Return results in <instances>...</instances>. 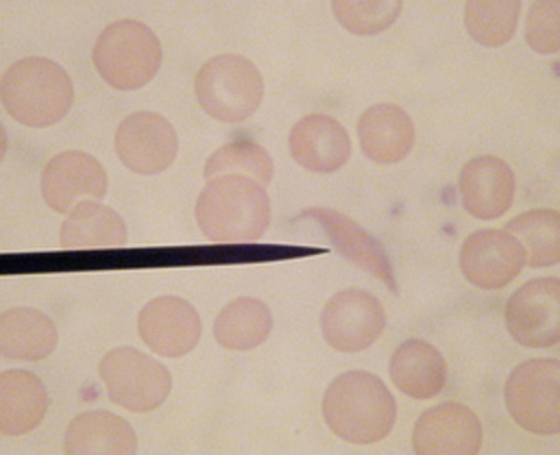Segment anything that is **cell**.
<instances>
[{
	"label": "cell",
	"instance_id": "obj_1",
	"mask_svg": "<svg viewBox=\"0 0 560 455\" xmlns=\"http://www.w3.org/2000/svg\"><path fill=\"white\" fill-rule=\"evenodd\" d=\"M325 423L335 436L368 446L382 442L397 422V402L382 378L353 370L334 380L323 399Z\"/></svg>",
	"mask_w": 560,
	"mask_h": 455
},
{
	"label": "cell",
	"instance_id": "obj_2",
	"mask_svg": "<svg viewBox=\"0 0 560 455\" xmlns=\"http://www.w3.org/2000/svg\"><path fill=\"white\" fill-rule=\"evenodd\" d=\"M195 218L210 242L252 244L271 223L267 188L242 175L210 179L199 195Z\"/></svg>",
	"mask_w": 560,
	"mask_h": 455
},
{
	"label": "cell",
	"instance_id": "obj_3",
	"mask_svg": "<svg viewBox=\"0 0 560 455\" xmlns=\"http://www.w3.org/2000/svg\"><path fill=\"white\" fill-rule=\"evenodd\" d=\"M0 98L18 122L47 128L67 117L74 102V89L61 65L44 57H26L4 70Z\"/></svg>",
	"mask_w": 560,
	"mask_h": 455
},
{
	"label": "cell",
	"instance_id": "obj_4",
	"mask_svg": "<svg viewBox=\"0 0 560 455\" xmlns=\"http://www.w3.org/2000/svg\"><path fill=\"white\" fill-rule=\"evenodd\" d=\"M93 62L109 86L131 92L156 77L163 62L162 43L147 24L117 20L98 35Z\"/></svg>",
	"mask_w": 560,
	"mask_h": 455
},
{
	"label": "cell",
	"instance_id": "obj_5",
	"mask_svg": "<svg viewBox=\"0 0 560 455\" xmlns=\"http://www.w3.org/2000/svg\"><path fill=\"white\" fill-rule=\"evenodd\" d=\"M195 94L203 112L220 122L245 121L262 103L265 83L253 61L238 54L218 55L195 79Z\"/></svg>",
	"mask_w": 560,
	"mask_h": 455
},
{
	"label": "cell",
	"instance_id": "obj_6",
	"mask_svg": "<svg viewBox=\"0 0 560 455\" xmlns=\"http://www.w3.org/2000/svg\"><path fill=\"white\" fill-rule=\"evenodd\" d=\"M504 399L514 422L539 436L560 432V363L558 359H532L513 370Z\"/></svg>",
	"mask_w": 560,
	"mask_h": 455
},
{
	"label": "cell",
	"instance_id": "obj_7",
	"mask_svg": "<svg viewBox=\"0 0 560 455\" xmlns=\"http://www.w3.org/2000/svg\"><path fill=\"white\" fill-rule=\"evenodd\" d=\"M98 370L109 399L131 412L156 411L172 393L168 370L131 347L109 350Z\"/></svg>",
	"mask_w": 560,
	"mask_h": 455
},
{
	"label": "cell",
	"instance_id": "obj_8",
	"mask_svg": "<svg viewBox=\"0 0 560 455\" xmlns=\"http://www.w3.org/2000/svg\"><path fill=\"white\" fill-rule=\"evenodd\" d=\"M387 315L366 290L350 288L335 294L323 310L322 329L329 347L342 353L366 350L382 337Z\"/></svg>",
	"mask_w": 560,
	"mask_h": 455
},
{
	"label": "cell",
	"instance_id": "obj_9",
	"mask_svg": "<svg viewBox=\"0 0 560 455\" xmlns=\"http://www.w3.org/2000/svg\"><path fill=\"white\" fill-rule=\"evenodd\" d=\"M108 189L107 172L92 154L67 150L49 160L42 175L45 203L70 214L83 205L98 203Z\"/></svg>",
	"mask_w": 560,
	"mask_h": 455
},
{
	"label": "cell",
	"instance_id": "obj_10",
	"mask_svg": "<svg viewBox=\"0 0 560 455\" xmlns=\"http://www.w3.org/2000/svg\"><path fill=\"white\" fill-rule=\"evenodd\" d=\"M506 325L514 341L525 348L547 349L560 341V280L538 278L510 298Z\"/></svg>",
	"mask_w": 560,
	"mask_h": 455
},
{
	"label": "cell",
	"instance_id": "obj_11",
	"mask_svg": "<svg viewBox=\"0 0 560 455\" xmlns=\"http://www.w3.org/2000/svg\"><path fill=\"white\" fill-rule=\"evenodd\" d=\"M115 152L131 172L156 175L166 172L177 158V132L163 115L137 112L119 124Z\"/></svg>",
	"mask_w": 560,
	"mask_h": 455
},
{
	"label": "cell",
	"instance_id": "obj_12",
	"mask_svg": "<svg viewBox=\"0 0 560 455\" xmlns=\"http://www.w3.org/2000/svg\"><path fill=\"white\" fill-rule=\"evenodd\" d=\"M525 254L522 244L506 230H479L465 240L459 267L474 287L498 290L522 273Z\"/></svg>",
	"mask_w": 560,
	"mask_h": 455
},
{
	"label": "cell",
	"instance_id": "obj_13",
	"mask_svg": "<svg viewBox=\"0 0 560 455\" xmlns=\"http://www.w3.org/2000/svg\"><path fill=\"white\" fill-rule=\"evenodd\" d=\"M140 338L163 358H183L192 352L202 334L201 317L187 300L153 299L138 318Z\"/></svg>",
	"mask_w": 560,
	"mask_h": 455
},
{
	"label": "cell",
	"instance_id": "obj_14",
	"mask_svg": "<svg viewBox=\"0 0 560 455\" xmlns=\"http://www.w3.org/2000/svg\"><path fill=\"white\" fill-rule=\"evenodd\" d=\"M482 442L481 420L471 408L458 402L428 409L420 415L412 433L417 454H477Z\"/></svg>",
	"mask_w": 560,
	"mask_h": 455
},
{
	"label": "cell",
	"instance_id": "obj_15",
	"mask_svg": "<svg viewBox=\"0 0 560 455\" xmlns=\"http://www.w3.org/2000/svg\"><path fill=\"white\" fill-rule=\"evenodd\" d=\"M294 162L317 174L341 170L352 154V142L343 125L325 114H310L300 119L289 137Z\"/></svg>",
	"mask_w": 560,
	"mask_h": 455
},
{
	"label": "cell",
	"instance_id": "obj_16",
	"mask_svg": "<svg viewBox=\"0 0 560 455\" xmlns=\"http://www.w3.org/2000/svg\"><path fill=\"white\" fill-rule=\"evenodd\" d=\"M458 188L469 214L481 220H497L512 208L516 177L504 160L479 156L463 167Z\"/></svg>",
	"mask_w": 560,
	"mask_h": 455
},
{
	"label": "cell",
	"instance_id": "obj_17",
	"mask_svg": "<svg viewBox=\"0 0 560 455\" xmlns=\"http://www.w3.org/2000/svg\"><path fill=\"white\" fill-rule=\"evenodd\" d=\"M302 218L313 219L322 224L339 254L364 272L382 280L389 292L398 294L397 279L387 254L382 244L370 236L359 223L337 210L327 208H310L304 210Z\"/></svg>",
	"mask_w": 560,
	"mask_h": 455
},
{
	"label": "cell",
	"instance_id": "obj_18",
	"mask_svg": "<svg viewBox=\"0 0 560 455\" xmlns=\"http://www.w3.org/2000/svg\"><path fill=\"white\" fill-rule=\"evenodd\" d=\"M358 137L363 153L377 164L402 162L415 143V125L398 105L374 104L360 115Z\"/></svg>",
	"mask_w": 560,
	"mask_h": 455
},
{
	"label": "cell",
	"instance_id": "obj_19",
	"mask_svg": "<svg viewBox=\"0 0 560 455\" xmlns=\"http://www.w3.org/2000/svg\"><path fill=\"white\" fill-rule=\"evenodd\" d=\"M389 377L407 397L424 401L438 397L447 383V364L433 345L411 339L395 350Z\"/></svg>",
	"mask_w": 560,
	"mask_h": 455
},
{
	"label": "cell",
	"instance_id": "obj_20",
	"mask_svg": "<svg viewBox=\"0 0 560 455\" xmlns=\"http://www.w3.org/2000/svg\"><path fill=\"white\" fill-rule=\"evenodd\" d=\"M48 409L47 388L35 374L13 369L0 376V432L23 436L42 424Z\"/></svg>",
	"mask_w": 560,
	"mask_h": 455
},
{
	"label": "cell",
	"instance_id": "obj_21",
	"mask_svg": "<svg viewBox=\"0 0 560 455\" xmlns=\"http://www.w3.org/2000/svg\"><path fill=\"white\" fill-rule=\"evenodd\" d=\"M58 345V329L48 315L28 307H13L0 315V352L13 360L51 357Z\"/></svg>",
	"mask_w": 560,
	"mask_h": 455
},
{
	"label": "cell",
	"instance_id": "obj_22",
	"mask_svg": "<svg viewBox=\"0 0 560 455\" xmlns=\"http://www.w3.org/2000/svg\"><path fill=\"white\" fill-rule=\"evenodd\" d=\"M138 438L127 420L107 411H88L69 424L65 434L68 454H135Z\"/></svg>",
	"mask_w": 560,
	"mask_h": 455
},
{
	"label": "cell",
	"instance_id": "obj_23",
	"mask_svg": "<svg viewBox=\"0 0 560 455\" xmlns=\"http://www.w3.org/2000/svg\"><path fill=\"white\" fill-rule=\"evenodd\" d=\"M271 310L261 300L240 298L229 303L214 319L213 335L220 347L234 352L252 350L271 335Z\"/></svg>",
	"mask_w": 560,
	"mask_h": 455
},
{
	"label": "cell",
	"instance_id": "obj_24",
	"mask_svg": "<svg viewBox=\"0 0 560 455\" xmlns=\"http://www.w3.org/2000/svg\"><path fill=\"white\" fill-rule=\"evenodd\" d=\"M59 240L67 249L119 248L128 243V229L112 208L88 203L65 220Z\"/></svg>",
	"mask_w": 560,
	"mask_h": 455
},
{
	"label": "cell",
	"instance_id": "obj_25",
	"mask_svg": "<svg viewBox=\"0 0 560 455\" xmlns=\"http://www.w3.org/2000/svg\"><path fill=\"white\" fill-rule=\"evenodd\" d=\"M506 232L517 238L529 268H549L560 261V214L553 209H533L510 220Z\"/></svg>",
	"mask_w": 560,
	"mask_h": 455
},
{
	"label": "cell",
	"instance_id": "obj_26",
	"mask_svg": "<svg viewBox=\"0 0 560 455\" xmlns=\"http://www.w3.org/2000/svg\"><path fill=\"white\" fill-rule=\"evenodd\" d=\"M273 160L261 144L249 139L233 140L210 154L205 166V179L223 175H242L267 188L273 177Z\"/></svg>",
	"mask_w": 560,
	"mask_h": 455
},
{
	"label": "cell",
	"instance_id": "obj_27",
	"mask_svg": "<svg viewBox=\"0 0 560 455\" xmlns=\"http://www.w3.org/2000/svg\"><path fill=\"white\" fill-rule=\"evenodd\" d=\"M522 2H467L465 27L485 47H502L516 33Z\"/></svg>",
	"mask_w": 560,
	"mask_h": 455
},
{
	"label": "cell",
	"instance_id": "obj_28",
	"mask_svg": "<svg viewBox=\"0 0 560 455\" xmlns=\"http://www.w3.org/2000/svg\"><path fill=\"white\" fill-rule=\"evenodd\" d=\"M401 9L402 2H332L338 22L358 35L384 32L395 23Z\"/></svg>",
	"mask_w": 560,
	"mask_h": 455
},
{
	"label": "cell",
	"instance_id": "obj_29",
	"mask_svg": "<svg viewBox=\"0 0 560 455\" xmlns=\"http://www.w3.org/2000/svg\"><path fill=\"white\" fill-rule=\"evenodd\" d=\"M525 39L534 51L555 54L560 48V3L534 2L525 22Z\"/></svg>",
	"mask_w": 560,
	"mask_h": 455
}]
</instances>
